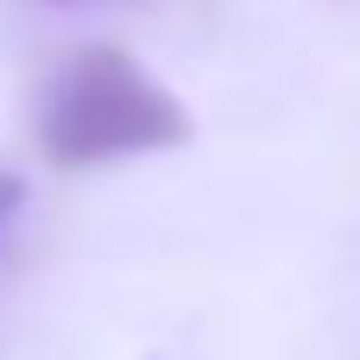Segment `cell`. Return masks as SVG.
Wrapping results in <instances>:
<instances>
[{
	"mask_svg": "<svg viewBox=\"0 0 360 360\" xmlns=\"http://www.w3.org/2000/svg\"><path fill=\"white\" fill-rule=\"evenodd\" d=\"M196 133L190 108L146 76V63L120 44L63 51L32 101V139L57 171H89L133 152H171Z\"/></svg>",
	"mask_w": 360,
	"mask_h": 360,
	"instance_id": "1",
	"label": "cell"
},
{
	"mask_svg": "<svg viewBox=\"0 0 360 360\" xmlns=\"http://www.w3.org/2000/svg\"><path fill=\"white\" fill-rule=\"evenodd\" d=\"M19 202H25V184H19L13 171H0V234H6V221L19 215Z\"/></svg>",
	"mask_w": 360,
	"mask_h": 360,
	"instance_id": "2",
	"label": "cell"
},
{
	"mask_svg": "<svg viewBox=\"0 0 360 360\" xmlns=\"http://www.w3.org/2000/svg\"><path fill=\"white\" fill-rule=\"evenodd\" d=\"M32 6H95V0H32Z\"/></svg>",
	"mask_w": 360,
	"mask_h": 360,
	"instance_id": "3",
	"label": "cell"
}]
</instances>
